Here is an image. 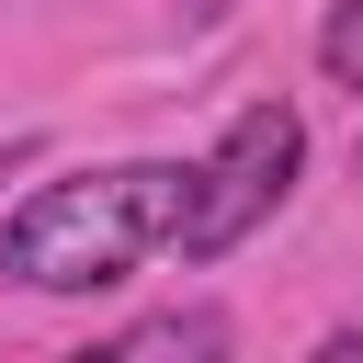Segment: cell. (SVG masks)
Masks as SVG:
<instances>
[{"label": "cell", "instance_id": "6da1fadb", "mask_svg": "<svg viewBox=\"0 0 363 363\" xmlns=\"http://www.w3.org/2000/svg\"><path fill=\"white\" fill-rule=\"evenodd\" d=\"M182 182H193V159H113V170L34 182L0 216V284H23V295H102V284H125L147 250H170Z\"/></svg>", "mask_w": 363, "mask_h": 363}, {"label": "cell", "instance_id": "7a4b0ae2", "mask_svg": "<svg viewBox=\"0 0 363 363\" xmlns=\"http://www.w3.org/2000/svg\"><path fill=\"white\" fill-rule=\"evenodd\" d=\"M295 182H306V113H295V102H250V113H227V136H216V147L193 159V182H182L170 261H182V272L227 261L238 238H261V227L284 216Z\"/></svg>", "mask_w": 363, "mask_h": 363}, {"label": "cell", "instance_id": "3957f363", "mask_svg": "<svg viewBox=\"0 0 363 363\" xmlns=\"http://www.w3.org/2000/svg\"><path fill=\"white\" fill-rule=\"evenodd\" d=\"M102 363H147V352H227V318L216 306H159V318H125L91 340Z\"/></svg>", "mask_w": 363, "mask_h": 363}, {"label": "cell", "instance_id": "277c9868", "mask_svg": "<svg viewBox=\"0 0 363 363\" xmlns=\"http://www.w3.org/2000/svg\"><path fill=\"white\" fill-rule=\"evenodd\" d=\"M318 79L329 91H363V0H329L318 11Z\"/></svg>", "mask_w": 363, "mask_h": 363}, {"label": "cell", "instance_id": "5b68a950", "mask_svg": "<svg viewBox=\"0 0 363 363\" xmlns=\"http://www.w3.org/2000/svg\"><path fill=\"white\" fill-rule=\"evenodd\" d=\"M34 159H45V136H0V182H23Z\"/></svg>", "mask_w": 363, "mask_h": 363}, {"label": "cell", "instance_id": "8992f818", "mask_svg": "<svg viewBox=\"0 0 363 363\" xmlns=\"http://www.w3.org/2000/svg\"><path fill=\"white\" fill-rule=\"evenodd\" d=\"M318 352H329V363H363V318H352V329H329Z\"/></svg>", "mask_w": 363, "mask_h": 363}, {"label": "cell", "instance_id": "52a82bcc", "mask_svg": "<svg viewBox=\"0 0 363 363\" xmlns=\"http://www.w3.org/2000/svg\"><path fill=\"white\" fill-rule=\"evenodd\" d=\"M352 182H363V136H352Z\"/></svg>", "mask_w": 363, "mask_h": 363}]
</instances>
